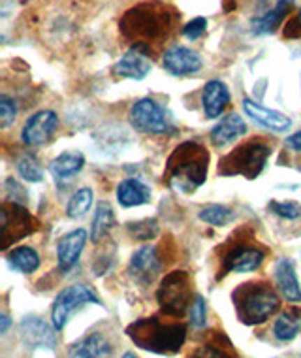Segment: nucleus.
Listing matches in <instances>:
<instances>
[{
	"instance_id": "f257e3e1",
	"label": "nucleus",
	"mask_w": 301,
	"mask_h": 358,
	"mask_svg": "<svg viewBox=\"0 0 301 358\" xmlns=\"http://www.w3.org/2000/svg\"><path fill=\"white\" fill-rule=\"evenodd\" d=\"M210 151L202 143L184 142L173 149L164 170V183L179 194H192L205 183Z\"/></svg>"
},
{
	"instance_id": "f03ea898",
	"label": "nucleus",
	"mask_w": 301,
	"mask_h": 358,
	"mask_svg": "<svg viewBox=\"0 0 301 358\" xmlns=\"http://www.w3.org/2000/svg\"><path fill=\"white\" fill-rule=\"evenodd\" d=\"M126 334L135 345L143 351L156 355H175L186 338V327L181 322L164 321L162 317H149L132 322Z\"/></svg>"
},
{
	"instance_id": "7ed1b4c3",
	"label": "nucleus",
	"mask_w": 301,
	"mask_h": 358,
	"mask_svg": "<svg viewBox=\"0 0 301 358\" xmlns=\"http://www.w3.org/2000/svg\"><path fill=\"white\" fill-rule=\"evenodd\" d=\"M172 27V15L168 8L160 6L156 2H147L132 8L121 19V31L130 40H138L135 43H147L151 40L162 38L168 34Z\"/></svg>"
},
{
	"instance_id": "20e7f679",
	"label": "nucleus",
	"mask_w": 301,
	"mask_h": 358,
	"mask_svg": "<svg viewBox=\"0 0 301 358\" xmlns=\"http://www.w3.org/2000/svg\"><path fill=\"white\" fill-rule=\"evenodd\" d=\"M234 303L241 322L256 327L281 308V300L267 283H245L234 290Z\"/></svg>"
},
{
	"instance_id": "39448f33",
	"label": "nucleus",
	"mask_w": 301,
	"mask_h": 358,
	"mask_svg": "<svg viewBox=\"0 0 301 358\" xmlns=\"http://www.w3.org/2000/svg\"><path fill=\"white\" fill-rule=\"evenodd\" d=\"M270 155L271 148L262 140H251V142L241 143L226 157H222L219 162V176H226V178L241 176V178L252 181L262 173Z\"/></svg>"
},
{
	"instance_id": "423d86ee",
	"label": "nucleus",
	"mask_w": 301,
	"mask_h": 358,
	"mask_svg": "<svg viewBox=\"0 0 301 358\" xmlns=\"http://www.w3.org/2000/svg\"><path fill=\"white\" fill-rule=\"evenodd\" d=\"M160 311L168 317H183L191 309L194 298H192L191 278L183 270L168 273L162 279L159 290H156Z\"/></svg>"
},
{
	"instance_id": "0eeeda50",
	"label": "nucleus",
	"mask_w": 301,
	"mask_h": 358,
	"mask_svg": "<svg viewBox=\"0 0 301 358\" xmlns=\"http://www.w3.org/2000/svg\"><path fill=\"white\" fill-rule=\"evenodd\" d=\"M129 119L130 124L143 134L164 136V134H172L175 130L166 108L153 99H142L134 102L130 108Z\"/></svg>"
},
{
	"instance_id": "6e6552de",
	"label": "nucleus",
	"mask_w": 301,
	"mask_h": 358,
	"mask_svg": "<svg viewBox=\"0 0 301 358\" xmlns=\"http://www.w3.org/2000/svg\"><path fill=\"white\" fill-rule=\"evenodd\" d=\"M38 230L36 217L21 204H4L0 210V238L2 249L6 251L12 243L34 234Z\"/></svg>"
},
{
	"instance_id": "1a4fd4ad",
	"label": "nucleus",
	"mask_w": 301,
	"mask_h": 358,
	"mask_svg": "<svg viewBox=\"0 0 301 358\" xmlns=\"http://www.w3.org/2000/svg\"><path fill=\"white\" fill-rule=\"evenodd\" d=\"M87 303L102 306V300L96 296V292L89 289L87 285H70L66 289H62L57 294L53 308H51V321H53L55 330H62L66 327L68 319L74 315V311L81 309Z\"/></svg>"
},
{
	"instance_id": "9d476101",
	"label": "nucleus",
	"mask_w": 301,
	"mask_h": 358,
	"mask_svg": "<svg viewBox=\"0 0 301 358\" xmlns=\"http://www.w3.org/2000/svg\"><path fill=\"white\" fill-rule=\"evenodd\" d=\"M153 70V59H151V45L149 43H134L121 61L113 66V74L129 80H145L149 72Z\"/></svg>"
},
{
	"instance_id": "9b49d317",
	"label": "nucleus",
	"mask_w": 301,
	"mask_h": 358,
	"mask_svg": "<svg viewBox=\"0 0 301 358\" xmlns=\"http://www.w3.org/2000/svg\"><path fill=\"white\" fill-rule=\"evenodd\" d=\"M59 129V115L51 110H42L27 119L21 130V140L27 148H40L50 142Z\"/></svg>"
},
{
	"instance_id": "f8f14e48",
	"label": "nucleus",
	"mask_w": 301,
	"mask_h": 358,
	"mask_svg": "<svg viewBox=\"0 0 301 358\" xmlns=\"http://www.w3.org/2000/svg\"><path fill=\"white\" fill-rule=\"evenodd\" d=\"M19 336L29 349H50V351H53L57 347L55 330L36 315H29L21 321Z\"/></svg>"
},
{
	"instance_id": "ddd939ff",
	"label": "nucleus",
	"mask_w": 301,
	"mask_h": 358,
	"mask_svg": "<svg viewBox=\"0 0 301 358\" xmlns=\"http://www.w3.org/2000/svg\"><path fill=\"white\" fill-rule=\"evenodd\" d=\"M162 64L166 72L172 76L183 78V76H192L200 72L203 66L202 57L198 55L196 51L191 48H184V45H172L170 50L164 53Z\"/></svg>"
},
{
	"instance_id": "4468645a",
	"label": "nucleus",
	"mask_w": 301,
	"mask_h": 358,
	"mask_svg": "<svg viewBox=\"0 0 301 358\" xmlns=\"http://www.w3.org/2000/svg\"><path fill=\"white\" fill-rule=\"evenodd\" d=\"M160 268H162V262L154 245H143L138 249L132 255L129 266L132 279L142 285L153 283L154 278L160 273Z\"/></svg>"
},
{
	"instance_id": "2eb2a0df",
	"label": "nucleus",
	"mask_w": 301,
	"mask_h": 358,
	"mask_svg": "<svg viewBox=\"0 0 301 358\" xmlns=\"http://www.w3.org/2000/svg\"><path fill=\"white\" fill-rule=\"evenodd\" d=\"M265 259V253L262 249L252 248V245H235L226 253L224 262H222V273L228 272H254L258 270Z\"/></svg>"
},
{
	"instance_id": "dca6fc26",
	"label": "nucleus",
	"mask_w": 301,
	"mask_h": 358,
	"mask_svg": "<svg viewBox=\"0 0 301 358\" xmlns=\"http://www.w3.org/2000/svg\"><path fill=\"white\" fill-rule=\"evenodd\" d=\"M243 111L247 113V117H251L254 123L260 124L262 129L270 130V132L283 134V132H288L290 127H292V119L286 117L284 113L270 110V108H265V106L251 99L243 100Z\"/></svg>"
},
{
	"instance_id": "f3484780",
	"label": "nucleus",
	"mask_w": 301,
	"mask_h": 358,
	"mask_svg": "<svg viewBox=\"0 0 301 358\" xmlns=\"http://www.w3.org/2000/svg\"><path fill=\"white\" fill-rule=\"evenodd\" d=\"M87 238H89V234H87L85 229H75L68 232L66 236H62L59 245H57V259H59V268L62 272H68L78 264V260H80L87 245Z\"/></svg>"
},
{
	"instance_id": "a211bd4d",
	"label": "nucleus",
	"mask_w": 301,
	"mask_h": 358,
	"mask_svg": "<svg viewBox=\"0 0 301 358\" xmlns=\"http://www.w3.org/2000/svg\"><path fill=\"white\" fill-rule=\"evenodd\" d=\"M68 358H113V347L105 336L98 332L87 334L85 338L68 347Z\"/></svg>"
},
{
	"instance_id": "6ab92c4d",
	"label": "nucleus",
	"mask_w": 301,
	"mask_h": 358,
	"mask_svg": "<svg viewBox=\"0 0 301 358\" xmlns=\"http://www.w3.org/2000/svg\"><path fill=\"white\" fill-rule=\"evenodd\" d=\"M273 275H275V283L283 298H286L292 303L301 302V285L292 259L279 260L275 264V273Z\"/></svg>"
},
{
	"instance_id": "aec40b11",
	"label": "nucleus",
	"mask_w": 301,
	"mask_h": 358,
	"mask_svg": "<svg viewBox=\"0 0 301 358\" xmlns=\"http://www.w3.org/2000/svg\"><path fill=\"white\" fill-rule=\"evenodd\" d=\"M228 104H230V91H228L226 83H222L221 80H213L203 87L202 106L203 111H205V117H221Z\"/></svg>"
},
{
	"instance_id": "412c9836",
	"label": "nucleus",
	"mask_w": 301,
	"mask_h": 358,
	"mask_svg": "<svg viewBox=\"0 0 301 358\" xmlns=\"http://www.w3.org/2000/svg\"><path fill=\"white\" fill-rule=\"evenodd\" d=\"M151 198H153L151 187L145 185L142 179L129 178L117 185V202L121 208L145 206L151 202Z\"/></svg>"
},
{
	"instance_id": "4be33fe9",
	"label": "nucleus",
	"mask_w": 301,
	"mask_h": 358,
	"mask_svg": "<svg viewBox=\"0 0 301 358\" xmlns=\"http://www.w3.org/2000/svg\"><path fill=\"white\" fill-rule=\"evenodd\" d=\"M243 134H247V123L237 113H230L221 123L213 127L210 138L215 148H226Z\"/></svg>"
},
{
	"instance_id": "5701e85b",
	"label": "nucleus",
	"mask_w": 301,
	"mask_h": 358,
	"mask_svg": "<svg viewBox=\"0 0 301 358\" xmlns=\"http://www.w3.org/2000/svg\"><path fill=\"white\" fill-rule=\"evenodd\" d=\"M290 8H292V0H279L273 10L262 13L258 17L251 21L252 34L256 36H265V34H273V32L281 27L284 17L288 15Z\"/></svg>"
},
{
	"instance_id": "b1692460",
	"label": "nucleus",
	"mask_w": 301,
	"mask_h": 358,
	"mask_svg": "<svg viewBox=\"0 0 301 358\" xmlns=\"http://www.w3.org/2000/svg\"><path fill=\"white\" fill-rule=\"evenodd\" d=\"M85 166V157L81 151H64L57 159H53L50 164L51 176L57 179V181H64L68 178H74L83 170Z\"/></svg>"
},
{
	"instance_id": "393cba45",
	"label": "nucleus",
	"mask_w": 301,
	"mask_h": 358,
	"mask_svg": "<svg viewBox=\"0 0 301 358\" xmlns=\"http://www.w3.org/2000/svg\"><path fill=\"white\" fill-rule=\"evenodd\" d=\"M6 262L10 264L12 270L21 273H34L40 268V255L36 249L29 248V245H21L10 251L6 257Z\"/></svg>"
},
{
	"instance_id": "a878e982",
	"label": "nucleus",
	"mask_w": 301,
	"mask_h": 358,
	"mask_svg": "<svg viewBox=\"0 0 301 358\" xmlns=\"http://www.w3.org/2000/svg\"><path fill=\"white\" fill-rule=\"evenodd\" d=\"M115 224V217H113V210L108 202H100L96 211H94V217H92L91 224V240L94 243H98L110 234V230L113 229Z\"/></svg>"
},
{
	"instance_id": "bb28decb",
	"label": "nucleus",
	"mask_w": 301,
	"mask_h": 358,
	"mask_svg": "<svg viewBox=\"0 0 301 358\" xmlns=\"http://www.w3.org/2000/svg\"><path fill=\"white\" fill-rule=\"evenodd\" d=\"M92 200H94V192L89 187H83L80 191H75L74 196L70 198V202L66 206V215L70 219H81L91 210Z\"/></svg>"
},
{
	"instance_id": "cd10ccee",
	"label": "nucleus",
	"mask_w": 301,
	"mask_h": 358,
	"mask_svg": "<svg viewBox=\"0 0 301 358\" xmlns=\"http://www.w3.org/2000/svg\"><path fill=\"white\" fill-rule=\"evenodd\" d=\"M200 219L203 222H207V224H213V227H226L228 222L234 221V211L226 208V206L211 204L205 206L200 211Z\"/></svg>"
},
{
	"instance_id": "c85d7f7f",
	"label": "nucleus",
	"mask_w": 301,
	"mask_h": 358,
	"mask_svg": "<svg viewBox=\"0 0 301 358\" xmlns=\"http://www.w3.org/2000/svg\"><path fill=\"white\" fill-rule=\"evenodd\" d=\"M273 334L277 340L292 341L300 334V319L292 317L290 313H283L273 324Z\"/></svg>"
},
{
	"instance_id": "c756f323",
	"label": "nucleus",
	"mask_w": 301,
	"mask_h": 358,
	"mask_svg": "<svg viewBox=\"0 0 301 358\" xmlns=\"http://www.w3.org/2000/svg\"><path fill=\"white\" fill-rule=\"evenodd\" d=\"M17 173L29 183H40L43 179V170L32 155H23L17 161Z\"/></svg>"
},
{
	"instance_id": "7c9ffc66",
	"label": "nucleus",
	"mask_w": 301,
	"mask_h": 358,
	"mask_svg": "<svg viewBox=\"0 0 301 358\" xmlns=\"http://www.w3.org/2000/svg\"><path fill=\"white\" fill-rule=\"evenodd\" d=\"M129 234L138 241L153 240L154 236L159 234V222L154 219H145V221L129 222Z\"/></svg>"
},
{
	"instance_id": "2f4dec72",
	"label": "nucleus",
	"mask_w": 301,
	"mask_h": 358,
	"mask_svg": "<svg viewBox=\"0 0 301 358\" xmlns=\"http://www.w3.org/2000/svg\"><path fill=\"white\" fill-rule=\"evenodd\" d=\"M270 211H273V213L281 217V219L294 221V219H300L301 217V204H298V202H292V200H286V202L271 200Z\"/></svg>"
},
{
	"instance_id": "473e14b6",
	"label": "nucleus",
	"mask_w": 301,
	"mask_h": 358,
	"mask_svg": "<svg viewBox=\"0 0 301 358\" xmlns=\"http://www.w3.org/2000/svg\"><path fill=\"white\" fill-rule=\"evenodd\" d=\"M15 117H17V102L12 96L2 94L0 96V129H8L15 121Z\"/></svg>"
},
{
	"instance_id": "72a5a7b5",
	"label": "nucleus",
	"mask_w": 301,
	"mask_h": 358,
	"mask_svg": "<svg viewBox=\"0 0 301 358\" xmlns=\"http://www.w3.org/2000/svg\"><path fill=\"white\" fill-rule=\"evenodd\" d=\"M189 315H191V324L194 328H203L207 322V308H205V300L202 296H194L191 309H189Z\"/></svg>"
},
{
	"instance_id": "f704fd0d",
	"label": "nucleus",
	"mask_w": 301,
	"mask_h": 358,
	"mask_svg": "<svg viewBox=\"0 0 301 358\" xmlns=\"http://www.w3.org/2000/svg\"><path fill=\"white\" fill-rule=\"evenodd\" d=\"M207 31V19L205 17H194L191 19L186 25L181 29V34H183L186 40H191V42H196L198 38L203 36V32Z\"/></svg>"
},
{
	"instance_id": "c9c22d12",
	"label": "nucleus",
	"mask_w": 301,
	"mask_h": 358,
	"mask_svg": "<svg viewBox=\"0 0 301 358\" xmlns=\"http://www.w3.org/2000/svg\"><path fill=\"white\" fill-rule=\"evenodd\" d=\"M191 358H234V355H230L226 349H221L215 343H203L192 352Z\"/></svg>"
},
{
	"instance_id": "e433bc0d",
	"label": "nucleus",
	"mask_w": 301,
	"mask_h": 358,
	"mask_svg": "<svg viewBox=\"0 0 301 358\" xmlns=\"http://www.w3.org/2000/svg\"><path fill=\"white\" fill-rule=\"evenodd\" d=\"M4 189H6V194H8V200L13 202V204H21L25 206L29 196H27V191L23 187L19 185L15 179H6V183H4Z\"/></svg>"
},
{
	"instance_id": "4c0bfd02",
	"label": "nucleus",
	"mask_w": 301,
	"mask_h": 358,
	"mask_svg": "<svg viewBox=\"0 0 301 358\" xmlns=\"http://www.w3.org/2000/svg\"><path fill=\"white\" fill-rule=\"evenodd\" d=\"M284 36L286 38H300L301 36V19H290L284 29Z\"/></svg>"
},
{
	"instance_id": "58836bf2",
	"label": "nucleus",
	"mask_w": 301,
	"mask_h": 358,
	"mask_svg": "<svg viewBox=\"0 0 301 358\" xmlns=\"http://www.w3.org/2000/svg\"><path fill=\"white\" fill-rule=\"evenodd\" d=\"M284 148L292 151V153H300L301 155V130L300 132H295L292 136L286 138V142H284Z\"/></svg>"
},
{
	"instance_id": "ea45409f",
	"label": "nucleus",
	"mask_w": 301,
	"mask_h": 358,
	"mask_svg": "<svg viewBox=\"0 0 301 358\" xmlns=\"http://www.w3.org/2000/svg\"><path fill=\"white\" fill-rule=\"evenodd\" d=\"M10 324H12V321H10L8 313H2V315H0V332L6 334L8 328H10Z\"/></svg>"
},
{
	"instance_id": "a19ab883",
	"label": "nucleus",
	"mask_w": 301,
	"mask_h": 358,
	"mask_svg": "<svg viewBox=\"0 0 301 358\" xmlns=\"http://www.w3.org/2000/svg\"><path fill=\"white\" fill-rule=\"evenodd\" d=\"M123 358H138V357H135V355H132V352H124Z\"/></svg>"
},
{
	"instance_id": "79ce46f5",
	"label": "nucleus",
	"mask_w": 301,
	"mask_h": 358,
	"mask_svg": "<svg viewBox=\"0 0 301 358\" xmlns=\"http://www.w3.org/2000/svg\"><path fill=\"white\" fill-rule=\"evenodd\" d=\"M300 19H301V12H300Z\"/></svg>"
}]
</instances>
